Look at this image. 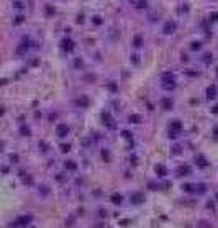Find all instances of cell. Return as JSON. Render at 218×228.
Returning a JSON list of instances; mask_svg holds the SVG:
<instances>
[{
	"label": "cell",
	"instance_id": "6da1fadb",
	"mask_svg": "<svg viewBox=\"0 0 218 228\" xmlns=\"http://www.w3.org/2000/svg\"><path fill=\"white\" fill-rule=\"evenodd\" d=\"M30 220H31V218H30V217H23V218H20L18 222H17V225H20V223H28Z\"/></svg>",
	"mask_w": 218,
	"mask_h": 228
},
{
	"label": "cell",
	"instance_id": "7a4b0ae2",
	"mask_svg": "<svg viewBox=\"0 0 218 228\" xmlns=\"http://www.w3.org/2000/svg\"><path fill=\"white\" fill-rule=\"evenodd\" d=\"M64 131H67L66 126H59V135H64Z\"/></svg>",
	"mask_w": 218,
	"mask_h": 228
}]
</instances>
